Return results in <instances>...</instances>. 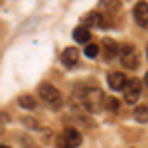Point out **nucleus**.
<instances>
[{
	"instance_id": "nucleus-1",
	"label": "nucleus",
	"mask_w": 148,
	"mask_h": 148,
	"mask_svg": "<svg viewBox=\"0 0 148 148\" xmlns=\"http://www.w3.org/2000/svg\"><path fill=\"white\" fill-rule=\"evenodd\" d=\"M81 101L85 105V109L89 113H101L103 111V103H105V95L99 87H89L81 93Z\"/></svg>"
},
{
	"instance_id": "nucleus-2",
	"label": "nucleus",
	"mask_w": 148,
	"mask_h": 148,
	"mask_svg": "<svg viewBox=\"0 0 148 148\" xmlns=\"http://www.w3.org/2000/svg\"><path fill=\"white\" fill-rule=\"evenodd\" d=\"M119 56L125 69H136L140 65V51L134 44H123L119 47Z\"/></svg>"
},
{
	"instance_id": "nucleus-3",
	"label": "nucleus",
	"mask_w": 148,
	"mask_h": 148,
	"mask_svg": "<svg viewBox=\"0 0 148 148\" xmlns=\"http://www.w3.org/2000/svg\"><path fill=\"white\" fill-rule=\"evenodd\" d=\"M38 93H40L42 101L46 103V105H49V109H59V107H61V103H63L59 89L53 87L51 83H42V85H40V89H38Z\"/></svg>"
},
{
	"instance_id": "nucleus-4",
	"label": "nucleus",
	"mask_w": 148,
	"mask_h": 148,
	"mask_svg": "<svg viewBox=\"0 0 148 148\" xmlns=\"http://www.w3.org/2000/svg\"><path fill=\"white\" fill-rule=\"evenodd\" d=\"M81 144V132L77 128H65L63 134L59 136L57 146L59 148H79Z\"/></svg>"
},
{
	"instance_id": "nucleus-5",
	"label": "nucleus",
	"mask_w": 148,
	"mask_h": 148,
	"mask_svg": "<svg viewBox=\"0 0 148 148\" xmlns=\"http://www.w3.org/2000/svg\"><path fill=\"white\" fill-rule=\"evenodd\" d=\"M125 101L126 103H136L138 99H140V93H142V83L138 79H130L125 83Z\"/></svg>"
},
{
	"instance_id": "nucleus-6",
	"label": "nucleus",
	"mask_w": 148,
	"mask_h": 148,
	"mask_svg": "<svg viewBox=\"0 0 148 148\" xmlns=\"http://www.w3.org/2000/svg\"><path fill=\"white\" fill-rule=\"evenodd\" d=\"M132 14H134V22H136L142 30H146L148 28V4H146V0H140L136 6H134Z\"/></svg>"
},
{
	"instance_id": "nucleus-7",
	"label": "nucleus",
	"mask_w": 148,
	"mask_h": 148,
	"mask_svg": "<svg viewBox=\"0 0 148 148\" xmlns=\"http://www.w3.org/2000/svg\"><path fill=\"white\" fill-rule=\"evenodd\" d=\"M123 8V2L121 0H99V12L103 16H116Z\"/></svg>"
},
{
	"instance_id": "nucleus-8",
	"label": "nucleus",
	"mask_w": 148,
	"mask_h": 148,
	"mask_svg": "<svg viewBox=\"0 0 148 148\" xmlns=\"http://www.w3.org/2000/svg\"><path fill=\"white\" fill-rule=\"evenodd\" d=\"M101 49H103V57L107 61H111V59H114L119 56V44L114 40H111V38H105L101 42Z\"/></svg>"
},
{
	"instance_id": "nucleus-9",
	"label": "nucleus",
	"mask_w": 148,
	"mask_h": 148,
	"mask_svg": "<svg viewBox=\"0 0 148 148\" xmlns=\"http://www.w3.org/2000/svg\"><path fill=\"white\" fill-rule=\"evenodd\" d=\"M107 83H109V87H111L113 91H121V89L125 87V83H126V75L121 73V71H113V73L107 75Z\"/></svg>"
},
{
	"instance_id": "nucleus-10",
	"label": "nucleus",
	"mask_w": 148,
	"mask_h": 148,
	"mask_svg": "<svg viewBox=\"0 0 148 148\" xmlns=\"http://www.w3.org/2000/svg\"><path fill=\"white\" fill-rule=\"evenodd\" d=\"M61 61L67 67H75L79 63V49L77 47H65L63 53H61Z\"/></svg>"
},
{
	"instance_id": "nucleus-11",
	"label": "nucleus",
	"mask_w": 148,
	"mask_h": 148,
	"mask_svg": "<svg viewBox=\"0 0 148 148\" xmlns=\"http://www.w3.org/2000/svg\"><path fill=\"white\" fill-rule=\"evenodd\" d=\"M85 24H89L97 30H105L107 28V16H103L101 12H91L85 16Z\"/></svg>"
},
{
	"instance_id": "nucleus-12",
	"label": "nucleus",
	"mask_w": 148,
	"mask_h": 148,
	"mask_svg": "<svg viewBox=\"0 0 148 148\" xmlns=\"http://www.w3.org/2000/svg\"><path fill=\"white\" fill-rule=\"evenodd\" d=\"M73 40H75L77 44H89V40H91V32H89V28H85V26H77V28L73 30Z\"/></svg>"
},
{
	"instance_id": "nucleus-13",
	"label": "nucleus",
	"mask_w": 148,
	"mask_h": 148,
	"mask_svg": "<svg viewBox=\"0 0 148 148\" xmlns=\"http://www.w3.org/2000/svg\"><path fill=\"white\" fill-rule=\"evenodd\" d=\"M18 105H20L22 109H26V111H36V109H38V101H36L32 95H20Z\"/></svg>"
},
{
	"instance_id": "nucleus-14",
	"label": "nucleus",
	"mask_w": 148,
	"mask_h": 148,
	"mask_svg": "<svg viewBox=\"0 0 148 148\" xmlns=\"http://www.w3.org/2000/svg\"><path fill=\"white\" fill-rule=\"evenodd\" d=\"M134 119H136L138 123H142V125L148 121V109H146V105L136 107V111H134Z\"/></svg>"
},
{
	"instance_id": "nucleus-15",
	"label": "nucleus",
	"mask_w": 148,
	"mask_h": 148,
	"mask_svg": "<svg viewBox=\"0 0 148 148\" xmlns=\"http://www.w3.org/2000/svg\"><path fill=\"white\" fill-rule=\"evenodd\" d=\"M119 105H121V103L116 101L114 97H105L103 109H107V111H111V113H116V111H119Z\"/></svg>"
},
{
	"instance_id": "nucleus-16",
	"label": "nucleus",
	"mask_w": 148,
	"mask_h": 148,
	"mask_svg": "<svg viewBox=\"0 0 148 148\" xmlns=\"http://www.w3.org/2000/svg\"><path fill=\"white\" fill-rule=\"evenodd\" d=\"M22 123L28 128H32V130H42V125H40V121H36V119H32V116H24Z\"/></svg>"
},
{
	"instance_id": "nucleus-17",
	"label": "nucleus",
	"mask_w": 148,
	"mask_h": 148,
	"mask_svg": "<svg viewBox=\"0 0 148 148\" xmlns=\"http://www.w3.org/2000/svg\"><path fill=\"white\" fill-rule=\"evenodd\" d=\"M97 53H99V46H97V44H87V47H85V56L87 57H97Z\"/></svg>"
},
{
	"instance_id": "nucleus-18",
	"label": "nucleus",
	"mask_w": 148,
	"mask_h": 148,
	"mask_svg": "<svg viewBox=\"0 0 148 148\" xmlns=\"http://www.w3.org/2000/svg\"><path fill=\"white\" fill-rule=\"evenodd\" d=\"M8 121H10V116H8L6 113H2V111H0V126H4Z\"/></svg>"
},
{
	"instance_id": "nucleus-19",
	"label": "nucleus",
	"mask_w": 148,
	"mask_h": 148,
	"mask_svg": "<svg viewBox=\"0 0 148 148\" xmlns=\"http://www.w3.org/2000/svg\"><path fill=\"white\" fill-rule=\"evenodd\" d=\"M0 148H10V146H6V144H0Z\"/></svg>"
}]
</instances>
